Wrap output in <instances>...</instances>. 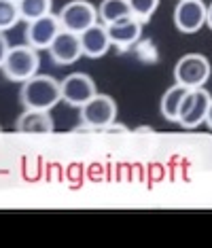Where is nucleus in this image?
<instances>
[{"mask_svg": "<svg viewBox=\"0 0 212 248\" xmlns=\"http://www.w3.org/2000/svg\"><path fill=\"white\" fill-rule=\"evenodd\" d=\"M19 100L26 110H51L62 100V87L49 75H34L21 85Z\"/></svg>", "mask_w": 212, "mask_h": 248, "instance_id": "1", "label": "nucleus"}, {"mask_svg": "<svg viewBox=\"0 0 212 248\" xmlns=\"http://www.w3.org/2000/svg\"><path fill=\"white\" fill-rule=\"evenodd\" d=\"M38 66H41V58H38L36 49L30 45H19V47H11L2 64V72L9 81L26 83L38 72Z\"/></svg>", "mask_w": 212, "mask_h": 248, "instance_id": "2", "label": "nucleus"}, {"mask_svg": "<svg viewBox=\"0 0 212 248\" xmlns=\"http://www.w3.org/2000/svg\"><path fill=\"white\" fill-rule=\"evenodd\" d=\"M176 83L185 85L187 89L202 87L210 78V62L202 53H187L176 62L174 66Z\"/></svg>", "mask_w": 212, "mask_h": 248, "instance_id": "3", "label": "nucleus"}, {"mask_svg": "<svg viewBox=\"0 0 212 248\" xmlns=\"http://www.w3.org/2000/svg\"><path fill=\"white\" fill-rule=\"evenodd\" d=\"M58 17L60 24H62V30L81 34L83 30H87L89 26H93L98 21V9L87 0H72V2L64 4Z\"/></svg>", "mask_w": 212, "mask_h": 248, "instance_id": "4", "label": "nucleus"}, {"mask_svg": "<svg viewBox=\"0 0 212 248\" xmlns=\"http://www.w3.org/2000/svg\"><path fill=\"white\" fill-rule=\"evenodd\" d=\"M212 95L206 92L204 87H193L189 89L185 100L181 104V112H178V123L187 129L197 127L199 123L206 121L208 115V106H210Z\"/></svg>", "mask_w": 212, "mask_h": 248, "instance_id": "5", "label": "nucleus"}, {"mask_svg": "<svg viewBox=\"0 0 212 248\" xmlns=\"http://www.w3.org/2000/svg\"><path fill=\"white\" fill-rule=\"evenodd\" d=\"M117 104L110 95L96 93L87 104L81 106V121L87 127H106L115 121Z\"/></svg>", "mask_w": 212, "mask_h": 248, "instance_id": "6", "label": "nucleus"}, {"mask_svg": "<svg viewBox=\"0 0 212 248\" xmlns=\"http://www.w3.org/2000/svg\"><path fill=\"white\" fill-rule=\"evenodd\" d=\"M60 87H62V100L76 108H81L96 95V83L85 72H72L60 83Z\"/></svg>", "mask_w": 212, "mask_h": 248, "instance_id": "7", "label": "nucleus"}, {"mask_svg": "<svg viewBox=\"0 0 212 248\" xmlns=\"http://www.w3.org/2000/svg\"><path fill=\"white\" fill-rule=\"evenodd\" d=\"M208 7L202 0H181L174 9V26L182 34H193L206 24Z\"/></svg>", "mask_w": 212, "mask_h": 248, "instance_id": "8", "label": "nucleus"}, {"mask_svg": "<svg viewBox=\"0 0 212 248\" xmlns=\"http://www.w3.org/2000/svg\"><path fill=\"white\" fill-rule=\"evenodd\" d=\"M62 32L58 15H45L34 21H28L26 28V43L34 49H49V45L55 41V36Z\"/></svg>", "mask_w": 212, "mask_h": 248, "instance_id": "9", "label": "nucleus"}, {"mask_svg": "<svg viewBox=\"0 0 212 248\" xmlns=\"http://www.w3.org/2000/svg\"><path fill=\"white\" fill-rule=\"evenodd\" d=\"M49 55H51L53 64H58V66L75 64V62L83 55L81 36L75 34V32L62 30L58 36H55V41L49 45Z\"/></svg>", "mask_w": 212, "mask_h": 248, "instance_id": "10", "label": "nucleus"}, {"mask_svg": "<svg viewBox=\"0 0 212 248\" xmlns=\"http://www.w3.org/2000/svg\"><path fill=\"white\" fill-rule=\"evenodd\" d=\"M106 30H108V38L115 47L119 49H127L132 45H136L140 41V34H142V24L138 17H123V19H117L113 24H104Z\"/></svg>", "mask_w": 212, "mask_h": 248, "instance_id": "11", "label": "nucleus"}, {"mask_svg": "<svg viewBox=\"0 0 212 248\" xmlns=\"http://www.w3.org/2000/svg\"><path fill=\"white\" fill-rule=\"evenodd\" d=\"M81 47H83V55H87V58H102L106 55V51L110 49V38H108V30H106V26L102 24H93L89 26L87 30L81 32Z\"/></svg>", "mask_w": 212, "mask_h": 248, "instance_id": "12", "label": "nucleus"}, {"mask_svg": "<svg viewBox=\"0 0 212 248\" xmlns=\"http://www.w3.org/2000/svg\"><path fill=\"white\" fill-rule=\"evenodd\" d=\"M17 132L21 134H51L53 119L49 110H26L17 119Z\"/></svg>", "mask_w": 212, "mask_h": 248, "instance_id": "13", "label": "nucleus"}, {"mask_svg": "<svg viewBox=\"0 0 212 248\" xmlns=\"http://www.w3.org/2000/svg\"><path fill=\"white\" fill-rule=\"evenodd\" d=\"M187 92H189V89L185 85L176 83L174 87H170L168 92L161 95L159 110H161V115H164L168 121H176L178 123V112H181V104H182V100H185Z\"/></svg>", "mask_w": 212, "mask_h": 248, "instance_id": "14", "label": "nucleus"}, {"mask_svg": "<svg viewBox=\"0 0 212 248\" xmlns=\"http://www.w3.org/2000/svg\"><path fill=\"white\" fill-rule=\"evenodd\" d=\"M98 15L104 24H113L117 19L130 17L132 9H130L127 0H102V4H100V9H98Z\"/></svg>", "mask_w": 212, "mask_h": 248, "instance_id": "15", "label": "nucleus"}, {"mask_svg": "<svg viewBox=\"0 0 212 248\" xmlns=\"http://www.w3.org/2000/svg\"><path fill=\"white\" fill-rule=\"evenodd\" d=\"M51 0H17L19 15L24 21H34L51 13Z\"/></svg>", "mask_w": 212, "mask_h": 248, "instance_id": "16", "label": "nucleus"}, {"mask_svg": "<svg viewBox=\"0 0 212 248\" xmlns=\"http://www.w3.org/2000/svg\"><path fill=\"white\" fill-rule=\"evenodd\" d=\"M21 19L17 0H0V32L11 30Z\"/></svg>", "mask_w": 212, "mask_h": 248, "instance_id": "17", "label": "nucleus"}, {"mask_svg": "<svg viewBox=\"0 0 212 248\" xmlns=\"http://www.w3.org/2000/svg\"><path fill=\"white\" fill-rule=\"evenodd\" d=\"M127 2H130L132 15L140 21H147L155 13V9L159 7V0H127Z\"/></svg>", "mask_w": 212, "mask_h": 248, "instance_id": "18", "label": "nucleus"}, {"mask_svg": "<svg viewBox=\"0 0 212 248\" xmlns=\"http://www.w3.org/2000/svg\"><path fill=\"white\" fill-rule=\"evenodd\" d=\"M11 51V47H9V41H7V36L0 32V68H2V64H4V60H7V55Z\"/></svg>", "mask_w": 212, "mask_h": 248, "instance_id": "19", "label": "nucleus"}, {"mask_svg": "<svg viewBox=\"0 0 212 248\" xmlns=\"http://www.w3.org/2000/svg\"><path fill=\"white\" fill-rule=\"evenodd\" d=\"M206 123H208V127L212 129V100H210V106H208V115H206Z\"/></svg>", "mask_w": 212, "mask_h": 248, "instance_id": "20", "label": "nucleus"}, {"mask_svg": "<svg viewBox=\"0 0 212 248\" xmlns=\"http://www.w3.org/2000/svg\"><path fill=\"white\" fill-rule=\"evenodd\" d=\"M206 24H208L210 30H212V2H210V7H208V17H206Z\"/></svg>", "mask_w": 212, "mask_h": 248, "instance_id": "21", "label": "nucleus"}, {"mask_svg": "<svg viewBox=\"0 0 212 248\" xmlns=\"http://www.w3.org/2000/svg\"><path fill=\"white\" fill-rule=\"evenodd\" d=\"M0 132H2V129H0Z\"/></svg>", "mask_w": 212, "mask_h": 248, "instance_id": "22", "label": "nucleus"}]
</instances>
